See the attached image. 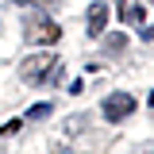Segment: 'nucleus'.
Masks as SVG:
<instances>
[{"label":"nucleus","mask_w":154,"mask_h":154,"mask_svg":"<svg viewBox=\"0 0 154 154\" xmlns=\"http://www.w3.org/2000/svg\"><path fill=\"white\" fill-rule=\"evenodd\" d=\"M50 116V104H35L31 112H27V119H46Z\"/></svg>","instance_id":"obj_7"},{"label":"nucleus","mask_w":154,"mask_h":154,"mask_svg":"<svg viewBox=\"0 0 154 154\" xmlns=\"http://www.w3.org/2000/svg\"><path fill=\"white\" fill-rule=\"evenodd\" d=\"M16 4H23V8H27V4H50V0H16Z\"/></svg>","instance_id":"obj_10"},{"label":"nucleus","mask_w":154,"mask_h":154,"mask_svg":"<svg viewBox=\"0 0 154 154\" xmlns=\"http://www.w3.org/2000/svg\"><path fill=\"white\" fill-rule=\"evenodd\" d=\"M58 54H31L23 66H19V77L27 81V85H46L50 77H58Z\"/></svg>","instance_id":"obj_2"},{"label":"nucleus","mask_w":154,"mask_h":154,"mask_svg":"<svg viewBox=\"0 0 154 154\" xmlns=\"http://www.w3.org/2000/svg\"><path fill=\"white\" fill-rule=\"evenodd\" d=\"M150 154H154V150H150Z\"/></svg>","instance_id":"obj_11"},{"label":"nucleus","mask_w":154,"mask_h":154,"mask_svg":"<svg viewBox=\"0 0 154 154\" xmlns=\"http://www.w3.org/2000/svg\"><path fill=\"white\" fill-rule=\"evenodd\" d=\"M85 27H89V35H93V38L104 35V27H108V4L93 0V8H89V16H85Z\"/></svg>","instance_id":"obj_4"},{"label":"nucleus","mask_w":154,"mask_h":154,"mask_svg":"<svg viewBox=\"0 0 154 154\" xmlns=\"http://www.w3.org/2000/svg\"><path fill=\"white\" fill-rule=\"evenodd\" d=\"M23 35L31 46H54L58 38H62V27H58L50 16H42V12H31L27 23H23Z\"/></svg>","instance_id":"obj_1"},{"label":"nucleus","mask_w":154,"mask_h":154,"mask_svg":"<svg viewBox=\"0 0 154 154\" xmlns=\"http://www.w3.org/2000/svg\"><path fill=\"white\" fill-rule=\"evenodd\" d=\"M104 46H108V50H123V46H127V35H123V31H119V35H108V42H104Z\"/></svg>","instance_id":"obj_6"},{"label":"nucleus","mask_w":154,"mask_h":154,"mask_svg":"<svg viewBox=\"0 0 154 154\" xmlns=\"http://www.w3.org/2000/svg\"><path fill=\"white\" fill-rule=\"evenodd\" d=\"M131 112H135V96L131 93H112L104 100V108H100V116H104L108 123H123Z\"/></svg>","instance_id":"obj_3"},{"label":"nucleus","mask_w":154,"mask_h":154,"mask_svg":"<svg viewBox=\"0 0 154 154\" xmlns=\"http://www.w3.org/2000/svg\"><path fill=\"white\" fill-rule=\"evenodd\" d=\"M119 19L123 23H146V8L143 4H119Z\"/></svg>","instance_id":"obj_5"},{"label":"nucleus","mask_w":154,"mask_h":154,"mask_svg":"<svg viewBox=\"0 0 154 154\" xmlns=\"http://www.w3.org/2000/svg\"><path fill=\"white\" fill-rule=\"evenodd\" d=\"M19 123H23V119H12V123H0V135H12V131H19Z\"/></svg>","instance_id":"obj_8"},{"label":"nucleus","mask_w":154,"mask_h":154,"mask_svg":"<svg viewBox=\"0 0 154 154\" xmlns=\"http://www.w3.org/2000/svg\"><path fill=\"white\" fill-rule=\"evenodd\" d=\"M143 38H146V42H154V19L146 23V27H143Z\"/></svg>","instance_id":"obj_9"}]
</instances>
